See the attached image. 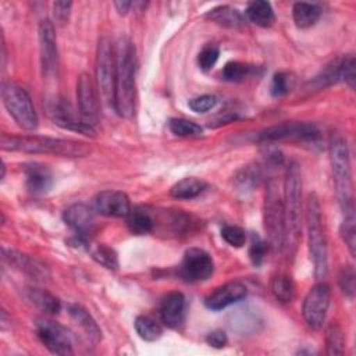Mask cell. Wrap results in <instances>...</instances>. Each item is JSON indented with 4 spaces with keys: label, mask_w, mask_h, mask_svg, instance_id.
Instances as JSON below:
<instances>
[{
    "label": "cell",
    "mask_w": 356,
    "mask_h": 356,
    "mask_svg": "<svg viewBox=\"0 0 356 356\" xmlns=\"http://www.w3.org/2000/svg\"><path fill=\"white\" fill-rule=\"evenodd\" d=\"M117 53L113 107L120 117L131 118L136 106V50L129 39H121Z\"/></svg>",
    "instance_id": "1"
},
{
    "label": "cell",
    "mask_w": 356,
    "mask_h": 356,
    "mask_svg": "<svg viewBox=\"0 0 356 356\" xmlns=\"http://www.w3.org/2000/svg\"><path fill=\"white\" fill-rule=\"evenodd\" d=\"M0 147L8 152L46 153L63 157H83L90 153V146L83 142L36 135L1 134Z\"/></svg>",
    "instance_id": "2"
},
{
    "label": "cell",
    "mask_w": 356,
    "mask_h": 356,
    "mask_svg": "<svg viewBox=\"0 0 356 356\" xmlns=\"http://www.w3.org/2000/svg\"><path fill=\"white\" fill-rule=\"evenodd\" d=\"M284 249L292 254L300 236L302 220V174L296 161H291L284 179Z\"/></svg>",
    "instance_id": "3"
},
{
    "label": "cell",
    "mask_w": 356,
    "mask_h": 356,
    "mask_svg": "<svg viewBox=\"0 0 356 356\" xmlns=\"http://www.w3.org/2000/svg\"><path fill=\"white\" fill-rule=\"evenodd\" d=\"M330 163L339 206L345 214H355L353 191H352V170L349 149L346 140L337 135L330 142Z\"/></svg>",
    "instance_id": "4"
},
{
    "label": "cell",
    "mask_w": 356,
    "mask_h": 356,
    "mask_svg": "<svg viewBox=\"0 0 356 356\" xmlns=\"http://www.w3.org/2000/svg\"><path fill=\"white\" fill-rule=\"evenodd\" d=\"M306 229L310 259L314 266L316 278H324L328 271V252L327 239L323 228V217L318 197L310 193L306 202Z\"/></svg>",
    "instance_id": "5"
},
{
    "label": "cell",
    "mask_w": 356,
    "mask_h": 356,
    "mask_svg": "<svg viewBox=\"0 0 356 356\" xmlns=\"http://www.w3.org/2000/svg\"><path fill=\"white\" fill-rule=\"evenodd\" d=\"M1 99L8 114L25 131L38 128V114L28 92L13 81H3Z\"/></svg>",
    "instance_id": "6"
},
{
    "label": "cell",
    "mask_w": 356,
    "mask_h": 356,
    "mask_svg": "<svg viewBox=\"0 0 356 356\" xmlns=\"http://www.w3.org/2000/svg\"><path fill=\"white\" fill-rule=\"evenodd\" d=\"M263 218L264 229L267 232L268 245L274 252H281L284 249V204L278 192V186L274 179L267 182V189L264 195L263 204Z\"/></svg>",
    "instance_id": "7"
},
{
    "label": "cell",
    "mask_w": 356,
    "mask_h": 356,
    "mask_svg": "<svg viewBox=\"0 0 356 356\" xmlns=\"http://www.w3.org/2000/svg\"><path fill=\"white\" fill-rule=\"evenodd\" d=\"M115 68L117 53L114 44L107 36H103L99 39L96 51V81L103 100L111 106L114 102Z\"/></svg>",
    "instance_id": "8"
},
{
    "label": "cell",
    "mask_w": 356,
    "mask_h": 356,
    "mask_svg": "<svg viewBox=\"0 0 356 356\" xmlns=\"http://www.w3.org/2000/svg\"><path fill=\"white\" fill-rule=\"evenodd\" d=\"M259 140L271 142H316L320 131L314 124L300 121H286L271 125L259 134Z\"/></svg>",
    "instance_id": "9"
},
{
    "label": "cell",
    "mask_w": 356,
    "mask_h": 356,
    "mask_svg": "<svg viewBox=\"0 0 356 356\" xmlns=\"http://www.w3.org/2000/svg\"><path fill=\"white\" fill-rule=\"evenodd\" d=\"M44 110L49 115V118L56 124L57 127L68 131H74L86 136L95 135V128L90 125L82 115H78L74 110V107L63 97L53 96L46 100Z\"/></svg>",
    "instance_id": "10"
},
{
    "label": "cell",
    "mask_w": 356,
    "mask_h": 356,
    "mask_svg": "<svg viewBox=\"0 0 356 356\" xmlns=\"http://www.w3.org/2000/svg\"><path fill=\"white\" fill-rule=\"evenodd\" d=\"M356 63L352 54L338 57L328 63L312 81L310 85L314 89H324L338 82L346 83L350 89H355L356 83Z\"/></svg>",
    "instance_id": "11"
},
{
    "label": "cell",
    "mask_w": 356,
    "mask_h": 356,
    "mask_svg": "<svg viewBox=\"0 0 356 356\" xmlns=\"http://www.w3.org/2000/svg\"><path fill=\"white\" fill-rule=\"evenodd\" d=\"M330 299L331 289L325 282H318L309 289L302 306V314L309 328L320 330L323 327L330 307Z\"/></svg>",
    "instance_id": "12"
},
{
    "label": "cell",
    "mask_w": 356,
    "mask_h": 356,
    "mask_svg": "<svg viewBox=\"0 0 356 356\" xmlns=\"http://www.w3.org/2000/svg\"><path fill=\"white\" fill-rule=\"evenodd\" d=\"M214 271V261L211 256L200 248H189L185 250L179 275L186 282H202L211 277Z\"/></svg>",
    "instance_id": "13"
},
{
    "label": "cell",
    "mask_w": 356,
    "mask_h": 356,
    "mask_svg": "<svg viewBox=\"0 0 356 356\" xmlns=\"http://www.w3.org/2000/svg\"><path fill=\"white\" fill-rule=\"evenodd\" d=\"M36 335L51 353L64 356L74 353L71 337L67 328L51 320L39 318L36 321Z\"/></svg>",
    "instance_id": "14"
},
{
    "label": "cell",
    "mask_w": 356,
    "mask_h": 356,
    "mask_svg": "<svg viewBox=\"0 0 356 356\" xmlns=\"http://www.w3.org/2000/svg\"><path fill=\"white\" fill-rule=\"evenodd\" d=\"M65 224L75 232V241L88 245L89 236L95 229V211L85 203H74L64 211Z\"/></svg>",
    "instance_id": "15"
},
{
    "label": "cell",
    "mask_w": 356,
    "mask_h": 356,
    "mask_svg": "<svg viewBox=\"0 0 356 356\" xmlns=\"http://www.w3.org/2000/svg\"><path fill=\"white\" fill-rule=\"evenodd\" d=\"M39 53L40 65L43 75H54L58 65V51H57V38L54 26L50 21L44 19L39 24Z\"/></svg>",
    "instance_id": "16"
},
{
    "label": "cell",
    "mask_w": 356,
    "mask_h": 356,
    "mask_svg": "<svg viewBox=\"0 0 356 356\" xmlns=\"http://www.w3.org/2000/svg\"><path fill=\"white\" fill-rule=\"evenodd\" d=\"M76 100L81 115L93 125L97 121L99 115V96L96 90V85L92 76L86 72H82L76 82Z\"/></svg>",
    "instance_id": "17"
},
{
    "label": "cell",
    "mask_w": 356,
    "mask_h": 356,
    "mask_svg": "<svg viewBox=\"0 0 356 356\" xmlns=\"http://www.w3.org/2000/svg\"><path fill=\"white\" fill-rule=\"evenodd\" d=\"M93 207L97 213L107 217H127L131 211V202L127 193L107 189L99 192L93 199Z\"/></svg>",
    "instance_id": "18"
},
{
    "label": "cell",
    "mask_w": 356,
    "mask_h": 356,
    "mask_svg": "<svg viewBox=\"0 0 356 356\" xmlns=\"http://www.w3.org/2000/svg\"><path fill=\"white\" fill-rule=\"evenodd\" d=\"M248 295V288L241 281H229L217 286L206 299L204 305L210 310H222L241 302Z\"/></svg>",
    "instance_id": "19"
},
{
    "label": "cell",
    "mask_w": 356,
    "mask_h": 356,
    "mask_svg": "<svg viewBox=\"0 0 356 356\" xmlns=\"http://www.w3.org/2000/svg\"><path fill=\"white\" fill-rule=\"evenodd\" d=\"M186 299L181 292L167 293L159 305V316L164 325L175 328L182 324L185 318Z\"/></svg>",
    "instance_id": "20"
},
{
    "label": "cell",
    "mask_w": 356,
    "mask_h": 356,
    "mask_svg": "<svg viewBox=\"0 0 356 356\" xmlns=\"http://www.w3.org/2000/svg\"><path fill=\"white\" fill-rule=\"evenodd\" d=\"M3 257L15 268L24 271L25 274L31 275L35 280H46L50 277V271L40 260L35 259L33 256L21 253L14 249L3 248Z\"/></svg>",
    "instance_id": "21"
},
{
    "label": "cell",
    "mask_w": 356,
    "mask_h": 356,
    "mask_svg": "<svg viewBox=\"0 0 356 356\" xmlns=\"http://www.w3.org/2000/svg\"><path fill=\"white\" fill-rule=\"evenodd\" d=\"M51 172L47 165L40 163H29L25 165V184L29 192L40 195L51 188Z\"/></svg>",
    "instance_id": "22"
},
{
    "label": "cell",
    "mask_w": 356,
    "mask_h": 356,
    "mask_svg": "<svg viewBox=\"0 0 356 356\" xmlns=\"http://www.w3.org/2000/svg\"><path fill=\"white\" fill-rule=\"evenodd\" d=\"M125 218L129 231L135 235H146L153 232L156 228V220L153 214L143 206L132 207Z\"/></svg>",
    "instance_id": "23"
},
{
    "label": "cell",
    "mask_w": 356,
    "mask_h": 356,
    "mask_svg": "<svg viewBox=\"0 0 356 356\" xmlns=\"http://www.w3.org/2000/svg\"><path fill=\"white\" fill-rule=\"evenodd\" d=\"M68 313L72 317V320L85 331V334L95 342H99L102 339V330L92 317V314L81 305L72 303L68 305Z\"/></svg>",
    "instance_id": "24"
},
{
    "label": "cell",
    "mask_w": 356,
    "mask_h": 356,
    "mask_svg": "<svg viewBox=\"0 0 356 356\" xmlns=\"http://www.w3.org/2000/svg\"><path fill=\"white\" fill-rule=\"evenodd\" d=\"M206 188H207L206 181L196 177H185L171 186L170 195L175 199L188 200L199 196Z\"/></svg>",
    "instance_id": "25"
},
{
    "label": "cell",
    "mask_w": 356,
    "mask_h": 356,
    "mask_svg": "<svg viewBox=\"0 0 356 356\" xmlns=\"http://www.w3.org/2000/svg\"><path fill=\"white\" fill-rule=\"evenodd\" d=\"M26 298L42 312L47 314H57L61 310V302L57 296L42 288H26Z\"/></svg>",
    "instance_id": "26"
},
{
    "label": "cell",
    "mask_w": 356,
    "mask_h": 356,
    "mask_svg": "<svg viewBox=\"0 0 356 356\" xmlns=\"http://www.w3.org/2000/svg\"><path fill=\"white\" fill-rule=\"evenodd\" d=\"M245 14L250 22H253L261 28H268L275 21V14H274L271 4L268 1H263V0L250 1L246 7Z\"/></svg>",
    "instance_id": "27"
},
{
    "label": "cell",
    "mask_w": 356,
    "mask_h": 356,
    "mask_svg": "<svg viewBox=\"0 0 356 356\" xmlns=\"http://www.w3.org/2000/svg\"><path fill=\"white\" fill-rule=\"evenodd\" d=\"M320 14H321V10L314 3L299 1V3H295L292 7V17H293L295 25L300 29L313 26L318 21Z\"/></svg>",
    "instance_id": "28"
},
{
    "label": "cell",
    "mask_w": 356,
    "mask_h": 356,
    "mask_svg": "<svg viewBox=\"0 0 356 356\" xmlns=\"http://www.w3.org/2000/svg\"><path fill=\"white\" fill-rule=\"evenodd\" d=\"M206 17L214 21L216 24L227 28H238L243 25V18L241 13L236 8L229 6H218L210 10Z\"/></svg>",
    "instance_id": "29"
},
{
    "label": "cell",
    "mask_w": 356,
    "mask_h": 356,
    "mask_svg": "<svg viewBox=\"0 0 356 356\" xmlns=\"http://www.w3.org/2000/svg\"><path fill=\"white\" fill-rule=\"evenodd\" d=\"M261 179V168L257 164H250L243 167L235 175V186L241 192H250L253 191Z\"/></svg>",
    "instance_id": "30"
},
{
    "label": "cell",
    "mask_w": 356,
    "mask_h": 356,
    "mask_svg": "<svg viewBox=\"0 0 356 356\" xmlns=\"http://www.w3.org/2000/svg\"><path fill=\"white\" fill-rule=\"evenodd\" d=\"M135 330H136V334L143 341H147V342H153L159 339L163 334L161 324L152 316H146V314L138 316L135 318Z\"/></svg>",
    "instance_id": "31"
},
{
    "label": "cell",
    "mask_w": 356,
    "mask_h": 356,
    "mask_svg": "<svg viewBox=\"0 0 356 356\" xmlns=\"http://www.w3.org/2000/svg\"><path fill=\"white\" fill-rule=\"evenodd\" d=\"M88 248H90L92 259L96 263H99L100 266H103L108 270H117L118 268V256H117V252L113 248H110L104 243H96V245H90Z\"/></svg>",
    "instance_id": "32"
},
{
    "label": "cell",
    "mask_w": 356,
    "mask_h": 356,
    "mask_svg": "<svg viewBox=\"0 0 356 356\" xmlns=\"http://www.w3.org/2000/svg\"><path fill=\"white\" fill-rule=\"evenodd\" d=\"M254 72V67L248 63L229 61L221 70V76L228 82H242Z\"/></svg>",
    "instance_id": "33"
},
{
    "label": "cell",
    "mask_w": 356,
    "mask_h": 356,
    "mask_svg": "<svg viewBox=\"0 0 356 356\" xmlns=\"http://www.w3.org/2000/svg\"><path fill=\"white\" fill-rule=\"evenodd\" d=\"M325 348L327 355L339 356L345 352V337L338 324H330L325 330Z\"/></svg>",
    "instance_id": "34"
},
{
    "label": "cell",
    "mask_w": 356,
    "mask_h": 356,
    "mask_svg": "<svg viewBox=\"0 0 356 356\" xmlns=\"http://www.w3.org/2000/svg\"><path fill=\"white\" fill-rule=\"evenodd\" d=\"M271 291L278 300L285 303L292 300L295 286L291 277H288L286 274H277L271 280Z\"/></svg>",
    "instance_id": "35"
},
{
    "label": "cell",
    "mask_w": 356,
    "mask_h": 356,
    "mask_svg": "<svg viewBox=\"0 0 356 356\" xmlns=\"http://www.w3.org/2000/svg\"><path fill=\"white\" fill-rule=\"evenodd\" d=\"M295 86V76L292 72L288 71H280L274 74L271 79V86L270 92L274 97H282L288 95Z\"/></svg>",
    "instance_id": "36"
},
{
    "label": "cell",
    "mask_w": 356,
    "mask_h": 356,
    "mask_svg": "<svg viewBox=\"0 0 356 356\" xmlns=\"http://www.w3.org/2000/svg\"><path fill=\"white\" fill-rule=\"evenodd\" d=\"M168 128L174 135L184 136V138L199 136L203 132V129L199 124L189 121L186 118H171L168 121Z\"/></svg>",
    "instance_id": "37"
},
{
    "label": "cell",
    "mask_w": 356,
    "mask_h": 356,
    "mask_svg": "<svg viewBox=\"0 0 356 356\" xmlns=\"http://www.w3.org/2000/svg\"><path fill=\"white\" fill-rule=\"evenodd\" d=\"M355 214H345L341 222V236L349 249V253L355 256L356 253V224Z\"/></svg>",
    "instance_id": "38"
},
{
    "label": "cell",
    "mask_w": 356,
    "mask_h": 356,
    "mask_svg": "<svg viewBox=\"0 0 356 356\" xmlns=\"http://www.w3.org/2000/svg\"><path fill=\"white\" fill-rule=\"evenodd\" d=\"M338 282H339V288L343 292V295L348 299H353L355 298V288H356V274H355V268L353 266H343L339 271L338 275Z\"/></svg>",
    "instance_id": "39"
},
{
    "label": "cell",
    "mask_w": 356,
    "mask_h": 356,
    "mask_svg": "<svg viewBox=\"0 0 356 356\" xmlns=\"http://www.w3.org/2000/svg\"><path fill=\"white\" fill-rule=\"evenodd\" d=\"M220 57V49L216 43H206L197 54V65L203 71L211 70Z\"/></svg>",
    "instance_id": "40"
},
{
    "label": "cell",
    "mask_w": 356,
    "mask_h": 356,
    "mask_svg": "<svg viewBox=\"0 0 356 356\" xmlns=\"http://www.w3.org/2000/svg\"><path fill=\"white\" fill-rule=\"evenodd\" d=\"M268 242L261 239L259 235L253 234L252 235V239H250V246H249V257H250V261L253 263V266L259 267L266 256H267V252H268Z\"/></svg>",
    "instance_id": "41"
},
{
    "label": "cell",
    "mask_w": 356,
    "mask_h": 356,
    "mask_svg": "<svg viewBox=\"0 0 356 356\" xmlns=\"http://www.w3.org/2000/svg\"><path fill=\"white\" fill-rule=\"evenodd\" d=\"M221 236L228 245L235 248H241L246 242V234L238 225H224L221 228Z\"/></svg>",
    "instance_id": "42"
},
{
    "label": "cell",
    "mask_w": 356,
    "mask_h": 356,
    "mask_svg": "<svg viewBox=\"0 0 356 356\" xmlns=\"http://www.w3.org/2000/svg\"><path fill=\"white\" fill-rule=\"evenodd\" d=\"M217 104V97L214 95H202L191 99L188 106L195 113H207Z\"/></svg>",
    "instance_id": "43"
},
{
    "label": "cell",
    "mask_w": 356,
    "mask_h": 356,
    "mask_svg": "<svg viewBox=\"0 0 356 356\" xmlns=\"http://www.w3.org/2000/svg\"><path fill=\"white\" fill-rule=\"evenodd\" d=\"M72 3L71 1H56L53 3V17L56 24L64 25L70 18Z\"/></svg>",
    "instance_id": "44"
},
{
    "label": "cell",
    "mask_w": 356,
    "mask_h": 356,
    "mask_svg": "<svg viewBox=\"0 0 356 356\" xmlns=\"http://www.w3.org/2000/svg\"><path fill=\"white\" fill-rule=\"evenodd\" d=\"M206 342H207L210 346L220 349V348H224V346L227 345L228 339H227V335H225L224 331L216 330V331H211L210 334H207Z\"/></svg>",
    "instance_id": "45"
},
{
    "label": "cell",
    "mask_w": 356,
    "mask_h": 356,
    "mask_svg": "<svg viewBox=\"0 0 356 356\" xmlns=\"http://www.w3.org/2000/svg\"><path fill=\"white\" fill-rule=\"evenodd\" d=\"M132 6H134L132 1H124V0L122 1H114V7L117 8L120 15H125L131 10Z\"/></svg>",
    "instance_id": "46"
}]
</instances>
